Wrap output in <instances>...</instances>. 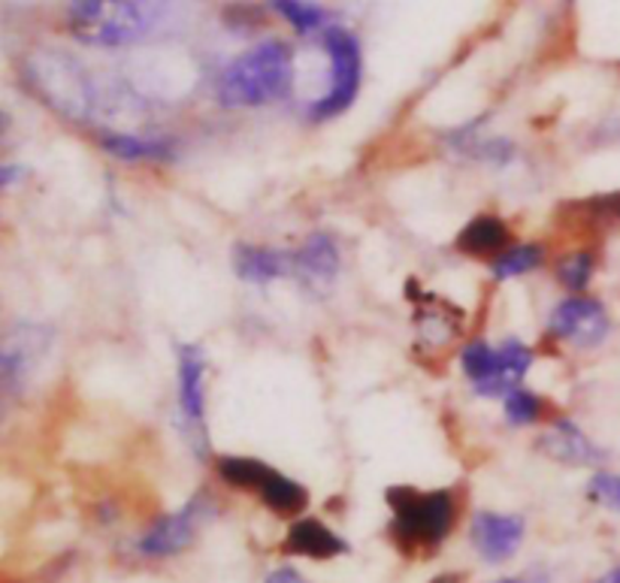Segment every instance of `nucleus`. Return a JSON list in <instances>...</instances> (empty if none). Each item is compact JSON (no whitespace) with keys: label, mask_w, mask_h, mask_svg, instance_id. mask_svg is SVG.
<instances>
[{"label":"nucleus","mask_w":620,"mask_h":583,"mask_svg":"<svg viewBox=\"0 0 620 583\" xmlns=\"http://www.w3.org/2000/svg\"><path fill=\"white\" fill-rule=\"evenodd\" d=\"M294 82V52L281 40H264L233 58L219 79V100L233 110L267 106L285 98Z\"/></svg>","instance_id":"f257e3e1"},{"label":"nucleus","mask_w":620,"mask_h":583,"mask_svg":"<svg viewBox=\"0 0 620 583\" xmlns=\"http://www.w3.org/2000/svg\"><path fill=\"white\" fill-rule=\"evenodd\" d=\"M170 0H70L67 27L100 49L131 46L158 25Z\"/></svg>","instance_id":"f03ea898"},{"label":"nucleus","mask_w":620,"mask_h":583,"mask_svg":"<svg viewBox=\"0 0 620 583\" xmlns=\"http://www.w3.org/2000/svg\"><path fill=\"white\" fill-rule=\"evenodd\" d=\"M388 505L394 511L390 535L402 550H436L454 529L457 505L449 490H388Z\"/></svg>","instance_id":"7ed1b4c3"},{"label":"nucleus","mask_w":620,"mask_h":583,"mask_svg":"<svg viewBox=\"0 0 620 583\" xmlns=\"http://www.w3.org/2000/svg\"><path fill=\"white\" fill-rule=\"evenodd\" d=\"M27 79L40 98L67 119H88L98 106V86L62 52H43L27 67Z\"/></svg>","instance_id":"20e7f679"},{"label":"nucleus","mask_w":620,"mask_h":583,"mask_svg":"<svg viewBox=\"0 0 620 583\" xmlns=\"http://www.w3.org/2000/svg\"><path fill=\"white\" fill-rule=\"evenodd\" d=\"M321 46L328 52V86H324V94L312 103L309 115L315 122H328L342 115L357 98L361 79H364V55H361L357 37L345 27H328L321 34Z\"/></svg>","instance_id":"39448f33"},{"label":"nucleus","mask_w":620,"mask_h":583,"mask_svg":"<svg viewBox=\"0 0 620 583\" xmlns=\"http://www.w3.org/2000/svg\"><path fill=\"white\" fill-rule=\"evenodd\" d=\"M179 412L191 448L197 450V457H207V354L197 345L179 348Z\"/></svg>","instance_id":"423d86ee"},{"label":"nucleus","mask_w":620,"mask_h":583,"mask_svg":"<svg viewBox=\"0 0 620 583\" xmlns=\"http://www.w3.org/2000/svg\"><path fill=\"white\" fill-rule=\"evenodd\" d=\"M207 514L209 505L203 502V496L191 498L176 514H167L152 523L146 532L136 538V553L146 559H167L182 553L185 547H191V541L197 538Z\"/></svg>","instance_id":"0eeeda50"},{"label":"nucleus","mask_w":620,"mask_h":583,"mask_svg":"<svg viewBox=\"0 0 620 583\" xmlns=\"http://www.w3.org/2000/svg\"><path fill=\"white\" fill-rule=\"evenodd\" d=\"M523 517L518 514H497V511H481L475 514L473 526H469V541H473L475 553L490 562V565H502L509 562L518 550H521Z\"/></svg>","instance_id":"6e6552de"},{"label":"nucleus","mask_w":620,"mask_h":583,"mask_svg":"<svg viewBox=\"0 0 620 583\" xmlns=\"http://www.w3.org/2000/svg\"><path fill=\"white\" fill-rule=\"evenodd\" d=\"M551 333L578 348H596L608 336V315L602 303L572 296L551 312Z\"/></svg>","instance_id":"1a4fd4ad"},{"label":"nucleus","mask_w":620,"mask_h":583,"mask_svg":"<svg viewBox=\"0 0 620 583\" xmlns=\"http://www.w3.org/2000/svg\"><path fill=\"white\" fill-rule=\"evenodd\" d=\"M291 272L312 293H328L340 276V245L328 233H312L291 255Z\"/></svg>","instance_id":"9d476101"},{"label":"nucleus","mask_w":620,"mask_h":583,"mask_svg":"<svg viewBox=\"0 0 620 583\" xmlns=\"http://www.w3.org/2000/svg\"><path fill=\"white\" fill-rule=\"evenodd\" d=\"M49 348V336L40 327H19L0 341V390H13L25 384L31 369Z\"/></svg>","instance_id":"9b49d317"},{"label":"nucleus","mask_w":620,"mask_h":583,"mask_svg":"<svg viewBox=\"0 0 620 583\" xmlns=\"http://www.w3.org/2000/svg\"><path fill=\"white\" fill-rule=\"evenodd\" d=\"M281 550H285L288 557H303L324 562V559L342 557V553L348 550V545L330 529L328 523L315 520V517H300V520L291 523Z\"/></svg>","instance_id":"f8f14e48"},{"label":"nucleus","mask_w":620,"mask_h":583,"mask_svg":"<svg viewBox=\"0 0 620 583\" xmlns=\"http://www.w3.org/2000/svg\"><path fill=\"white\" fill-rule=\"evenodd\" d=\"M233 269L248 284H269L291 272V257H285L276 248L264 245H240L233 251Z\"/></svg>","instance_id":"ddd939ff"},{"label":"nucleus","mask_w":620,"mask_h":583,"mask_svg":"<svg viewBox=\"0 0 620 583\" xmlns=\"http://www.w3.org/2000/svg\"><path fill=\"white\" fill-rule=\"evenodd\" d=\"M542 448L547 450V457L569 462V466H596V462H602L599 448L569 421H557L551 426L545 438H542Z\"/></svg>","instance_id":"4468645a"},{"label":"nucleus","mask_w":620,"mask_h":583,"mask_svg":"<svg viewBox=\"0 0 620 583\" xmlns=\"http://www.w3.org/2000/svg\"><path fill=\"white\" fill-rule=\"evenodd\" d=\"M509 239L511 231L502 221L494 218V215H478V218H473L463 227L454 245H457V251H463V255L497 260L509 248Z\"/></svg>","instance_id":"2eb2a0df"},{"label":"nucleus","mask_w":620,"mask_h":583,"mask_svg":"<svg viewBox=\"0 0 620 583\" xmlns=\"http://www.w3.org/2000/svg\"><path fill=\"white\" fill-rule=\"evenodd\" d=\"M100 146L110 152L112 158L119 160H173L176 158V146L173 139L164 136H140V134H100Z\"/></svg>","instance_id":"dca6fc26"},{"label":"nucleus","mask_w":620,"mask_h":583,"mask_svg":"<svg viewBox=\"0 0 620 583\" xmlns=\"http://www.w3.org/2000/svg\"><path fill=\"white\" fill-rule=\"evenodd\" d=\"M533 366V351L518 339H509L502 348H497V372L485 396H509L511 390L521 388L527 369Z\"/></svg>","instance_id":"f3484780"},{"label":"nucleus","mask_w":620,"mask_h":583,"mask_svg":"<svg viewBox=\"0 0 620 583\" xmlns=\"http://www.w3.org/2000/svg\"><path fill=\"white\" fill-rule=\"evenodd\" d=\"M257 496H261V502H264L269 511H276L281 517H297V514L306 511V505H309L306 486L297 484L288 474L276 472V469L267 474V481L261 484Z\"/></svg>","instance_id":"a211bd4d"},{"label":"nucleus","mask_w":620,"mask_h":583,"mask_svg":"<svg viewBox=\"0 0 620 583\" xmlns=\"http://www.w3.org/2000/svg\"><path fill=\"white\" fill-rule=\"evenodd\" d=\"M273 472V466L252 457H221L219 474L224 484L240 486V490H261V484L267 481V474Z\"/></svg>","instance_id":"6ab92c4d"},{"label":"nucleus","mask_w":620,"mask_h":583,"mask_svg":"<svg viewBox=\"0 0 620 583\" xmlns=\"http://www.w3.org/2000/svg\"><path fill=\"white\" fill-rule=\"evenodd\" d=\"M273 10L297 31V34H318L328 31V13L315 0H273Z\"/></svg>","instance_id":"aec40b11"},{"label":"nucleus","mask_w":620,"mask_h":583,"mask_svg":"<svg viewBox=\"0 0 620 583\" xmlns=\"http://www.w3.org/2000/svg\"><path fill=\"white\" fill-rule=\"evenodd\" d=\"M461 366L475 384V390L485 393L494 381V372H497V348H490L487 341H473V345L463 348Z\"/></svg>","instance_id":"412c9836"},{"label":"nucleus","mask_w":620,"mask_h":583,"mask_svg":"<svg viewBox=\"0 0 620 583\" xmlns=\"http://www.w3.org/2000/svg\"><path fill=\"white\" fill-rule=\"evenodd\" d=\"M542 260H545V251L539 245H514V248H506L497 260H490V269L497 279H514V276L542 267Z\"/></svg>","instance_id":"4be33fe9"},{"label":"nucleus","mask_w":620,"mask_h":583,"mask_svg":"<svg viewBox=\"0 0 620 583\" xmlns=\"http://www.w3.org/2000/svg\"><path fill=\"white\" fill-rule=\"evenodd\" d=\"M506 417L514 426L535 424L542 417V400L535 393H530V390H511L509 396H506Z\"/></svg>","instance_id":"5701e85b"},{"label":"nucleus","mask_w":620,"mask_h":583,"mask_svg":"<svg viewBox=\"0 0 620 583\" xmlns=\"http://www.w3.org/2000/svg\"><path fill=\"white\" fill-rule=\"evenodd\" d=\"M557 276L569 291H584V288L590 284V279H594V257L590 255L563 257L557 267Z\"/></svg>","instance_id":"b1692460"},{"label":"nucleus","mask_w":620,"mask_h":583,"mask_svg":"<svg viewBox=\"0 0 620 583\" xmlns=\"http://www.w3.org/2000/svg\"><path fill=\"white\" fill-rule=\"evenodd\" d=\"M590 496L606 505V508L620 511V474H608V472H596L590 478Z\"/></svg>","instance_id":"393cba45"},{"label":"nucleus","mask_w":620,"mask_h":583,"mask_svg":"<svg viewBox=\"0 0 620 583\" xmlns=\"http://www.w3.org/2000/svg\"><path fill=\"white\" fill-rule=\"evenodd\" d=\"M264 583H306L303 574L294 569H276Z\"/></svg>","instance_id":"a878e982"},{"label":"nucleus","mask_w":620,"mask_h":583,"mask_svg":"<svg viewBox=\"0 0 620 583\" xmlns=\"http://www.w3.org/2000/svg\"><path fill=\"white\" fill-rule=\"evenodd\" d=\"M22 176V170L19 167H10V164H0V188H10V184L15 182Z\"/></svg>","instance_id":"bb28decb"},{"label":"nucleus","mask_w":620,"mask_h":583,"mask_svg":"<svg viewBox=\"0 0 620 583\" xmlns=\"http://www.w3.org/2000/svg\"><path fill=\"white\" fill-rule=\"evenodd\" d=\"M599 206L606 209V215H611V218H620V194H608L599 200Z\"/></svg>","instance_id":"cd10ccee"},{"label":"nucleus","mask_w":620,"mask_h":583,"mask_svg":"<svg viewBox=\"0 0 620 583\" xmlns=\"http://www.w3.org/2000/svg\"><path fill=\"white\" fill-rule=\"evenodd\" d=\"M596 583H620V565H618V569L606 571V574H602V578H599Z\"/></svg>","instance_id":"c85d7f7f"},{"label":"nucleus","mask_w":620,"mask_h":583,"mask_svg":"<svg viewBox=\"0 0 620 583\" xmlns=\"http://www.w3.org/2000/svg\"><path fill=\"white\" fill-rule=\"evenodd\" d=\"M497 583H523V581H518V578H502V581H497Z\"/></svg>","instance_id":"c756f323"}]
</instances>
